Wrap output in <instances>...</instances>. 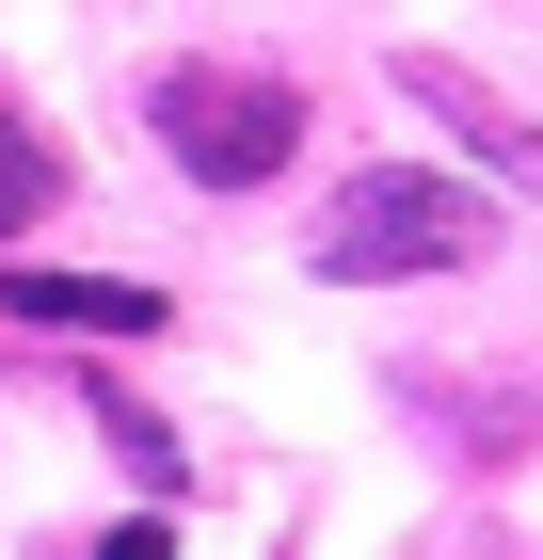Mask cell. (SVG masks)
Here are the masks:
<instances>
[{"mask_svg": "<svg viewBox=\"0 0 543 560\" xmlns=\"http://www.w3.org/2000/svg\"><path fill=\"white\" fill-rule=\"evenodd\" d=\"M304 257H320L335 289L463 272V257H496V192H480V176H432V161H368V176H335V209H320Z\"/></svg>", "mask_w": 543, "mask_h": 560, "instance_id": "6da1fadb", "label": "cell"}, {"mask_svg": "<svg viewBox=\"0 0 543 560\" xmlns=\"http://www.w3.org/2000/svg\"><path fill=\"white\" fill-rule=\"evenodd\" d=\"M144 129H161V161H176V176H209V192H256V176H288V161H304V81L176 48L161 81H144Z\"/></svg>", "mask_w": 543, "mask_h": 560, "instance_id": "7a4b0ae2", "label": "cell"}, {"mask_svg": "<svg viewBox=\"0 0 543 560\" xmlns=\"http://www.w3.org/2000/svg\"><path fill=\"white\" fill-rule=\"evenodd\" d=\"M400 96H416L432 129H463V161H480V176H511V192H543V129L511 113L496 81H480V65H463V48H400Z\"/></svg>", "mask_w": 543, "mask_h": 560, "instance_id": "3957f363", "label": "cell"}, {"mask_svg": "<svg viewBox=\"0 0 543 560\" xmlns=\"http://www.w3.org/2000/svg\"><path fill=\"white\" fill-rule=\"evenodd\" d=\"M0 320H48V337H161L176 304L128 289V272H48V257H0Z\"/></svg>", "mask_w": 543, "mask_h": 560, "instance_id": "277c9868", "label": "cell"}, {"mask_svg": "<svg viewBox=\"0 0 543 560\" xmlns=\"http://www.w3.org/2000/svg\"><path fill=\"white\" fill-rule=\"evenodd\" d=\"M96 432H113V448H128V480H144L161 513H176V497H192V465H176V432L144 417V400H128V385H96Z\"/></svg>", "mask_w": 543, "mask_h": 560, "instance_id": "5b68a950", "label": "cell"}, {"mask_svg": "<svg viewBox=\"0 0 543 560\" xmlns=\"http://www.w3.org/2000/svg\"><path fill=\"white\" fill-rule=\"evenodd\" d=\"M48 192H64L48 129H16V113H0V241H16V224H48Z\"/></svg>", "mask_w": 543, "mask_h": 560, "instance_id": "8992f818", "label": "cell"}, {"mask_svg": "<svg viewBox=\"0 0 543 560\" xmlns=\"http://www.w3.org/2000/svg\"><path fill=\"white\" fill-rule=\"evenodd\" d=\"M96 560H176V513H128V528H113Z\"/></svg>", "mask_w": 543, "mask_h": 560, "instance_id": "52a82bcc", "label": "cell"}]
</instances>
